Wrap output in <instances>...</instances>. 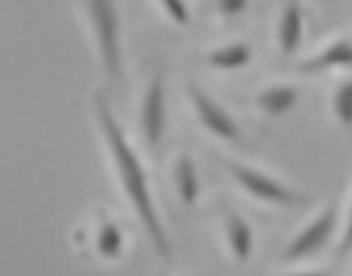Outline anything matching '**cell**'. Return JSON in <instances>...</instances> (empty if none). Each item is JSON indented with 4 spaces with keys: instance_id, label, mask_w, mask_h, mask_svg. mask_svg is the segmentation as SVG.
<instances>
[{
    "instance_id": "obj_1",
    "label": "cell",
    "mask_w": 352,
    "mask_h": 276,
    "mask_svg": "<svg viewBox=\"0 0 352 276\" xmlns=\"http://www.w3.org/2000/svg\"><path fill=\"white\" fill-rule=\"evenodd\" d=\"M94 107H96V117H99V125H102V132H104V140L109 145V152L114 158V165H117V173H120L122 188L127 193L129 203L135 205L140 221L144 223V231L150 233L155 248L160 256L168 259L170 256V244H168V233H165V226H162L160 215L155 211L153 195H150V182H147V173H144L142 162L137 158V152L132 150V145L127 142V137L122 132L120 122L114 119V112L109 109V104L102 94L94 96Z\"/></svg>"
},
{
    "instance_id": "obj_2",
    "label": "cell",
    "mask_w": 352,
    "mask_h": 276,
    "mask_svg": "<svg viewBox=\"0 0 352 276\" xmlns=\"http://www.w3.org/2000/svg\"><path fill=\"white\" fill-rule=\"evenodd\" d=\"M89 18L94 25L96 46L107 76L117 84L122 79V23L114 0H89Z\"/></svg>"
},
{
    "instance_id": "obj_3",
    "label": "cell",
    "mask_w": 352,
    "mask_h": 276,
    "mask_svg": "<svg viewBox=\"0 0 352 276\" xmlns=\"http://www.w3.org/2000/svg\"><path fill=\"white\" fill-rule=\"evenodd\" d=\"M226 167H228V173L233 175V180L239 182L241 188L246 190V193H251L254 198H258V200H264V203H272V205L305 203V198L299 195V193L289 190L279 180H274L272 175L258 173V170L241 165V162H226Z\"/></svg>"
},
{
    "instance_id": "obj_4",
    "label": "cell",
    "mask_w": 352,
    "mask_h": 276,
    "mask_svg": "<svg viewBox=\"0 0 352 276\" xmlns=\"http://www.w3.org/2000/svg\"><path fill=\"white\" fill-rule=\"evenodd\" d=\"M335 226H337L335 208L322 211L307 229H302L299 233H296L294 241L287 246V251L281 253V259L299 261V259H307V256H314V253L322 251V248L329 244V238H332V233H335Z\"/></svg>"
},
{
    "instance_id": "obj_5",
    "label": "cell",
    "mask_w": 352,
    "mask_h": 276,
    "mask_svg": "<svg viewBox=\"0 0 352 276\" xmlns=\"http://www.w3.org/2000/svg\"><path fill=\"white\" fill-rule=\"evenodd\" d=\"M188 92H190L192 107L198 112L200 125L206 127L208 132L216 134V137L226 140V142H239L241 129H239V125H236V119H233L221 104L213 102V96H208L206 92H200L198 87H190Z\"/></svg>"
},
{
    "instance_id": "obj_6",
    "label": "cell",
    "mask_w": 352,
    "mask_h": 276,
    "mask_svg": "<svg viewBox=\"0 0 352 276\" xmlns=\"http://www.w3.org/2000/svg\"><path fill=\"white\" fill-rule=\"evenodd\" d=\"M140 122H142V134L150 147H157V142L165 134L168 125V109H165V81L162 76H155L150 87L142 96V112H140Z\"/></svg>"
},
{
    "instance_id": "obj_7",
    "label": "cell",
    "mask_w": 352,
    "mask_h": 276,
    "mask_svg": "<svg viewBox=\"0 0 352 276\" xmlns=\"http://www.w3.org/2000/svg\"><path fill=\"white\" fill-rule=\"evenodd\" d=\"M302 33H305V13L299 0H292L284 13H281L279 23V48L284 56H292L302 43Z\"/></svg>"
},
{
    "instance_id": "obj_8",
    "label": "cell",
    "mask_w": 352,
    "mask_h": 276,
    "mask_svg": "<svg viewBox=\"0 0 352 276\" xmlns=\"http://www.w3.org/2000/svg\"><path fill=\"white\" fill-rule=\"evenodd\" d=\"M226 238H228V246H231L236 261L246 264L254 253V231H251L246 218H241L239 213L226 215Z\"/></svg>"
},
{
    "instance_id": "obj_9",
    "label": "cell",
    "mask_w": 352,
    "mask_h": 276,
    "mask_svg": "<svg viewBox=\"0 0 352 276\" xmlns=\"http://www.w3.org/2000/svg\"><path fill=\"white\" fill-rule=\"evenodd\" d=\"M258 107L269 114V117H284L287 112H292L299 102V89L292 84H276V87L264 89L256 96Z\"/></svg>"
},
{
    "instance_id": "obj_10",
    "label": "cell",
    "mask_w": 352,
    "mask_h": 276,
    "mask_svg": "<svg viewBox=\"0 0 352 276\" xmlns=\"http://www.w3.org/2000/svg\"><path fill=\"white\" fill-rule=\"evenodd\" d=\"M352 63L350 39H337L329 43L322 54H317L312 61L302 63V72H322V69H347Z\"/></svg>"
},
{
    "instance_id": "obj_11",
    "label": "cell",
    "mask_w": 352,
    "mask_h": 276,
    "mask_svg": "<svg viewBox=\"0 0 352 276\" xmlns=\"http://www.w3.org/2000/svg\"><path fill=\"white\" fill-rule=\"evenodd\" d=\"M173 180H175L177 195L183 200V205H195L200 195V180H198V167L192 162V158L183 155V158L175 162V170H173Z\"/></svg>"
},
{
    "instance_id": "obj_12",
    "label": "cell",
    "mask_w": 352,
    "mask_h": 276,
    "mask_svg": "<svg viewBox=\"0 0 352 276\" xmlns=\"http://www.w3.org/2000/svg\"><path fill=\"white\" fill-rule=\"evenodd\" d=\"M251 46L243 43V41H236V43H228V46H221L216 51H210L208 63L216 66V69H226V72H233V69H243L251 63Z\"/></svg>"
},
{
    "instance_id": "obj_13",
    "label": "cell",
    "mask_w": 352,
    "mask_h": 276,
    "mask_svg": "<svg viewBox=\"0 0 352 276\" xmlns=\"http://www.w3.org/2000/svg\"><path fill=\"white\" fill-rule=\"evenodd\" d=\"M96 251L102 259L117 261L124 253V233L114 221H102L99 233H96Z\"/></svg>"
},
{
    "instance_id": "obj_14",
    "label": "cell",
    "mask_w": 352,
    "mask_h": 276,
    "mask_svg": "<svg viewBox=\"0 0 352 276\" xmlns=\"http://www.w3.org/2000/svg\"><path fill=\"white\" fill-rule=\"evenodd\" d=\"M335 114L340 119V125L350 127L352 125V81H342L335 92Z\"/></svg>"
},
{
    "instance_id": "obj_15",
    "label": "cell",
    "mask_w": 352,
    "mask_h": 276,
    "mask_svg": "<svg viewBox=\"0 0 352 276\" xmlns=\"http://www.w3.org/2000/svg\"><path fill=\"white\" fill-rule=\"evenodd\" d=\"M160 6L177 25L190 23V10H188V3H185V0H160Z\"/></svg>"
},
{
    "instance_id": "obj_16",
    "label": "cell",
    "mask_w": 352,
    "mask_h": 276,
    "mask_svg": "<svg viewBox=\"0 0 352 276\" xmlns=\"http://www.w3.org/2000/svg\"><path fill=\"white\" fill-rule=\"evenodd\" d=\"M246 8H248V0H218V10L228 18L241 16Z\"/></svg>"
},
{
    "instance_id": "obj_17",
    "label": "cell",
    "mask_w": 352,
    "mask_h": 276,
    "mask_svg": "<svg viewBox=\"0 0 352 276\" xmlns=\"http://www.w3.org/2000/svg\"><path fill=\"white\" fill-rule=\"evenodd\" d=\"M289 276H329L324 271H302V274H289Z\"/></svg>"
}]
</instances>
